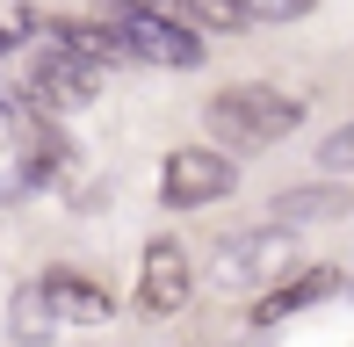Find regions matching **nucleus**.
Here are the masks:
<instances>
[{
	"label": "nucleus",
	"instance_id": "obj_13",
	"mask_svg": "<svg viewBox=\"0 0 354 347\" xmlns=\"http://www.w3.org/2000/svg\"><path fill=\"white\" fill-rule=\"evenodd\" d=\"M58 160H66V152H58V138H51V131H37V138L22 145V174H29V181H51V167H58Z\"/></svg>",
	"mask_w": 354,
	"mask_h": 347
},
{
	"label": "nucleus",
	"instance_id": "obj_16",
	"mask_svg": "<svg viewBox=\"0 0 354 347\" xmlns=\"http://www.w3.org/2000/svg\"><path fill=\"white\" fill-rule=\"evenodd\" d=\"M0 116H8V102H0Z\"/></svg>",
	"mask_w": 354,
	"mask_h": 347
},
{
	"label": "nucleus",
	"instance_id": "obj_7",
	"mask_svg": "<svg viewBox=\"0 0 354 347\" xmlns=\"http://www.w3.org/2000/svg\"><path fill=\"white\" fill-rule=\"evenodd\" d=\"M347 210H354V196H347V188H333V181H318V188H282V196L268 203V217H275L282 232L333 225V217H347Z\"/></svg>",
	"mask_w": 354,
	"mask_h": 347
},
{
	"label": "nucleus",
	"instance_id": "obj_8",
	"mask_svg": "<svg viewBox=\"0 0 354 347\" xmlns=\"http://www.w3.org/2000/svg\"><path fill=\"white\" fill-rule=\"evenodd\" d=\"M333 290H340V275H333V268H304V275H289L282 290H268L261 304H253V326H275V319H297V311L326 304Z\"/></svg>",
	"mask_w": 354,
	"mask_h": 347
},
{
	"label": "nucleus",
	"instance_id": "obj_14",
	"mask_svg": "<svg viewBox=\"0 0 354 347\" xmlns=\"http://www.w3.org/2000/svg\"><path fill=\"white\" fill-rule=\"evenodd\" d=\"M318 167L326 174H354V123H340V131L318 145Z\"/></svg>",
	"mask_w": 354,
	"mask_h": 347
},
{
	"label": "nucleus",
	"instance_id": "obj_15",
	"mask_svg": "<svg viewBox=\"0 0 354 347\" xmlns=\"http://www.w3.org/2000/svg\"><path fill=\"white\" fill-rule=\"evenodd\" d=\"M318 0H246L253 22H297V15H311Z\"/></svg>",
	"mask_w": 354,
	"mask_h": 347
},
{
	"label": "nucleus",
	"instance_id": "obj_3",
	"mask_svg": "<svg viewBox=\"0 0 354 347\" xmlns=\"http://www.w3.org/2000/svg\"><path fill=\"white\" fill-rule=\"evenodd\" d=\"M116 37H123V51L152 58V66H174V73H196V66H203V37H196V29H181L174 15L131 8V15L116 22Z\"/></svg>",
	"mask_w": 354,
	"mask_h": 347
},
{
	"label": "nucleus",
	"instance_id": "obj_6",
	"mask_svg": "<svg viewBox=\"0 0 354 347\" xmlns=\"http://www.w3.org/2000/svg\"><path fill=\"white\" fill-rule=\"evenodd\" d=\"M282 261H289V232H239L217 254V275L239 282V290H253V282H275Z\"/></svg>",
	"mask_w": 354,
	"mask_h": 347
},
{
	"label": "nucleus",
	"instance_id": "obj_2",
	"mask_svg": "<svg viewBox=\"0 0 354 347\" xmlns=\"http://www.w3.org/2000/svg\"><path fill=\"white\" fill-rule=\"evenodd\" d=\"M232 160L210 145H181V152H167V174H159V196H167V210H203V203H217V196H232Z\"/></svg>",
	"mask_w": 354,
	"mask_h": 347
},
{
	"label": "nucleus",
	"instance_id": "obj_4",
	"mask_svg": "<svg viewBox=\"0 0 354 347\" xmlns=\"http://www.w3.org/2000/svg\"><path fill=\"white\" fill-rule=\"evenodd\" d=\"M29 94H37L44 109H80V102L102 94V66L73 58L66 44H58V51H37V58H29Z\"/></svg>",
	"mask_w": 354,
	"mask_h": 347
},
{
	"label": "nucleus",
	"instance_id": "obj_1",
	"mask_svg": "<svg viewBox=\"0 0 354 347\" xmlns=\"http://www.w3.org/2000/svg\"><path fill=\"white\" fill-rule=\"evenodd\" d=\"M210 131H217V145H239V152H253V145H275V138L297 131V94H275V87H224L210 109Z\"/></svg>",
	"mask_w": 354,
	"mask_h": 347
},
{
	"label": "nucleus",
	"instance_id": "obj_12",
	"mask_svg": "<svg viewBox=\"0 0 354 347\" xmlns=\"http://www.w3.org/2000/svg\"><path fill=\"white\" fill-rule=\"evenodd\" d=\"M181 15H196V22H210V29H246L253 15H246V0H174Z\"/></svg>",
	"mask_w": 354,
	"mask_h": 347
},
{
	"label": "nucleus",
	"instance_id": "obj_9",
	"mask_svg": "<svg viewBox=\"0 0 354 347\" xmlns=\"http://www.w3.org/2000/svg\"><path fill=\"white\" fill-rule=\"evenodd\" d=\"M44 297H51V311H58V319H80V326H102L109 311H116V297H109L94 275H73V268L44 275Z\"/></svg>",
	"mask_w": 354,
	"mask_h": 347
},
{
	"label": "nucleus",
	"instance_id": "obj_11",
	"mask_svg": "<svg viewBox=\"0 0 354 347\" xmlns=\"http://www.w3.org/2000/svg\"><path fill=\"white\" fill-rule=\"evenodd\" d=\"M51 37L66 44L73 58H87V66H109V58L123 51V37H116V29H102V22H58Z\"/></svg>",
	"mask_w": 354,
	"mask_h": 347
},
{
	"label": "nucleus",
	"instance_id": "obj_10",
	"mask_svg": "<svg viewBox=\"0 0 354 347\" xmlns=\"http://www.w3.org/2000/svg\"><path fill=\"white\" fill-rule=\"evenodd\" d=\"M51 297H44V282H29V290H15V304H8V333L22 340V347H44V333H51Z\"/></svg>",
	"mask_w": 354,
	"mask_h": 347
},
{
	"label": "nucleus",
	"instance_id": "obj_5",
	"mask_svg": "<svg viewBox=\"0 0 354 347\" xmlns=\"http://www.w3.org/2000/svg\"><path fill=\"white\" fill-rule=\"evenodd\" d=\"M188 304V254L174 239L145 246V268H138V311L145 319H174Z\"/></svg>",
	"mask_w": 354,
	"mask_h": 347
}]
</instances>
